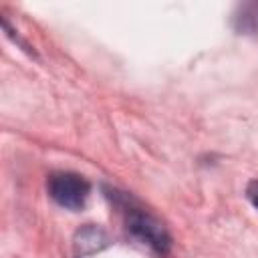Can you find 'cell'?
<instances>
[{
	"label": "cell",
	"instance_id": "6da1fadb",
	"mask_svg": "<svg viewBox=\"0 0 258 258\" xmlns=\"http://www.w3.org/2000/svg\"><path fill=\"white\" fill-rule=\"evenodd\" d=\"M115 200L123 208L127 232L139 244L147 246L151 252H155L159 256H165L169 252V248H171V236H169L167 228L163 226V222L157 220L147 210L135 206L127 196H123L119 191H115Z\"/></svg>",
	"mask_w": 258,
	"mask_h": 258
},
{
	"label": "cell",
	"instance_id": "7a4b0ae2",
	"mask_svg": "<svg viewBox=\"0 0 258 258\" xmlns=\"http://www.w3.org/2000/svg\"><path fill=\"white\" fill-rule=\"evenodd\" d=\"M46 187L54 204H58L64 210H73V212L85 208L89 194H91V183L83 175L73 173V171L50 173Z\"/></svg>",
	"mask_w": 258,
	"mask_h": 258
},
{
	"label": "cell",
	"instance_id": "3957f363",
	"mask_svg": "<svg viewBox=\"0 0 258 258\" xmlns=\"http://www.w3.org/2000/svg\"><path fill=\"white\" fill-rule=\"evenodd\" d=\"M111 242H109V236L103 228L99 226H93V224H87L83 226L77 234H75V252L81 256H87V254H95V252H101L103 248H107Z\"/></svg>",
	"mask_w": 258,
	"mask_h": 258
},
{
	"label": "cell",
	"instance_id": "277c9868",
	"mask_svg": "<svg viewBox=\"0 0 258 258\" xmlns=\"http://www.w3.org/2000/svg\"><path fill=\"white\" fill-rule=\"evenodd\" d=\"M232 26L238 34L256 36L258 34V0L238 4L232 14Z\"/></svg>",
	"mask_w": 258,
	"mask_h": 258
},
{
	"label": "cell",
	"instance_id": "5b68a950",
	"mask_svg": "<svg viewBox=\"0 0 258 258\" xmlns=\"http://www.w3.org/2000/svg\"><path fill=\"white\" fill-rule=\"evenodd\" d=\"M246 198H248V202L258 210V179H254V181L248 183V187H246Z\"/></svg>",
	"mask_w": 258,
	"mask_h": 258
}]
</instances>
